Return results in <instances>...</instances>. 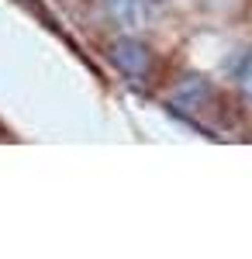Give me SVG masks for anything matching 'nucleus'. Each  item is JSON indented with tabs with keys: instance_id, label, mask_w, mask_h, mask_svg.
I'll return each instance as SVG.
<instances>
[{
	"instance_id": "obj_3",
	"label": "nucleus",
	"mask_w": 252,
	"mask_h": 259,
	"mask_svg": "<svg viewBox=\"0 0 252 259\" xmlns=\"http://www.w3.org/2000/svg\"><path fill=\"white\" fill-rule=\"evenodd\" d=\"M235 94L242 100V107L252 114V49H245L235 66Z\"/></svg>"
},
{
	"instance_id": "obj_2",
	"label": "nucleus",
	"mask_w": 252,
	"mask_h": 259,
	"mask_svg": "<svg viewBox=\"0 0 252 259\" xmlns=\"http://www.w3.org/2000/svg\"><path fill=\"white\" fill-rule=\"evenodd\" d=\"M107 49H111L107 56L117 66V73H124L128 80H145L152 73V49L145 35H114Z\"/></svg>"
},
{
	"instance_id": "obj_1",
	"label": "nucleus",
	"mask_w": 252,
	"mask_h": 259,
	"mask_svg": "<svg viewBox=\"0 0 252 259\" xmlns=\"http://www.w3.org/2000/svg\"><path fill=\"white\" fill-rule=\"evenodd\" d=\"M100 14L114 35H149L166 18V0H100Z\"/></svg>"
}]
</instances>
